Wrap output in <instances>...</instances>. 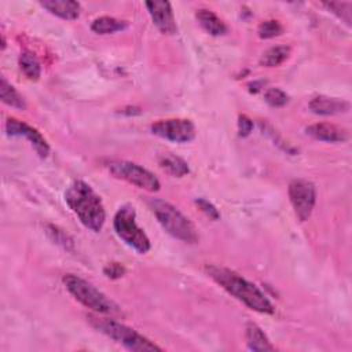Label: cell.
Returning a JSON list of instances; mask_svg holds the SVG:
<instances>
[{
  "label": "cell",
  "instance_id": "1",
  "mask_svg": "<svg viewBox=\"0 0 352 352\" xmlns=\"http://www.w3.org/2000/svg\"><path fill=\"white\" fill-rule=\"evenodd\" d=\"M205 271L217 285L243 302L248 308L268 315L275 312V308L268 297L254 283L249 282L234 270L220 265H206Z\"/></svg>",
  "mask_w": 352,
  "mask_h": 352
},
{
  "label": "cell",
  "instance_id": "2",
  "mask_svg": "<svg viewBox=\"0 0 352 352\" xmlns=\"http://www.w3.org/2000/svg\"><path fill=\"white\" fill-rule=\"evenodd\" d=\"M65 202L78 217L80 223L92 232L102 231L106 210L100 197L84 180H73L65 191Z\"/></svg>",
  "mask_w": 352,
  "mask_h": 352
},
{
  "label": "cell",
  "instance_id": "3",
  "mask_svg": "<svg viewBox=\"0 0 352 352\" xmlns=\"http://www.w3.org/2000/svg\"><path fill=\"white\" fill-rule=\"evenodd\" d=\"M87 320L96 331L114 340L116 342L121 344L129 351H135V352L162 351L161 346H158L157 344H154L140 333H138L135 329L124 323H120L114 319L99 316V314L95 312V314H88Z\"/></svg>",
  "mask_w": 352,
  "mask_h": 352
},
{
  "label": "cell",
  "instance_id": "4",
  "mask_svg": "<svg viewBox=\"0 0 352 352\" xmlns=\"http://www.w3.org/2000/svg\"><path fill=\"white\" fill-rule=\"evenodd\" d=\"M147 205L155 216L157 221L169 235L186 243L198 242L199 236L195 226L176 206L158 198L147 199Z\"/></svg>",
  "mask_w": 352,
  "mask_h": 352
},
{
  "label": "cell",
  "instance_id": "5",
  "mask_svg": "<svg viewBox=\"0 0 352 352\" xmlns=\"http://www.w3.org/2000/svg\"><path fill=\"white\" fill-rule=\"evenodd\" d=\"M63 285L67 289V292L84 307L92 309L96 314L100 315H111V314H120V307L109 298L103 292L96 289L92 283L88 280L74 275L67 274L63 276Z\"/></svg>",
  "mask_w": 352,
  "mask_h": 352
},
{
  "label": "cell",
  "instance_id": "6",
  "mask_svg": "<svg viewBox=\"0 0 352 352\" xmlns=\"http://www.w3.org/2000/svg\"><path fill=\"white\" fill-rule=\"evenodd\" d=\"M113 227L118 238L139 254H144L151 249V242L147 234L136 223V212L133 206H121L114 214Z\"/></svg>",
  "mask_w": 352,
  "mask_h": 352
},
{
  "label": "cell",
  "instance_id": "7",
  "mask_svg": "<svg viewBox=\"0 0 352 352\" xmlns=\"http://www.w3.org/2000/svg\"><path fill=\"white\" fill-rule=\"evenodd\" d=\"M106 166L116 179L124 180L148 192H157L161 187L158 177L139 164L124 160H116L107 162Z\"/></svg>",
  "mask_w": 352,
  "mask_h": 352
},
{
  "label": "cell",
  "instance_id": "8",
  "mask_svg": "<svg viewBox=\"0 0 352 352\" xmlns=\"http://www.w3.org/2000/svg\"><path fill=\"white\" fill-rule=\"evenodd\" d=\"M290 204L300 221H307L316 204V187L307 179H293L287 188Z\"/></svg>",
  "mask_w": 352,
  "mask_h": 352
},
{
  "label": "cell",
  "instance_id": "9",
  "mask_svg": "<svg viewBox=\"0 0 352 352\" xmlns=\"http://www.w3.org/2000/svg\"><path fill=\"white\" fill-rule=\"evenodd\" d=\"M151 132L161 139L175 143H188L197 135L194 122L187 118L160 120L151 125Z\"/></svg>",
  "mask_w": 352,
  "mask_h": 352
},
{
  "label": "cell",
  "instance_id": "10",
  "mask_svg": "<svg viewBox=\"0 0 352 352\" xmlns=\"http://www.w3.org/2000/svg\"><path fill=\"white\" fill-rule=\"evenodd\" d=\"M6 132L11 138H25L32 144V147L34 148V151L40 158L48 157L50 144L47 139L36 128L30 126L29 124L21 120H16L14 117H10L6 121Z\"/></svg>",
  "mask_w": 352,
  "mask_h": 352
},
{
  "label": "cell",
  "instance_id": "11",
  "mask_svg": "<svg viewBox=\"0 0 352 352\" xmlns=\"http://www.w3.org/2000/svg\"><path fill=\"white\" fill-rule=\"evenodd\" d=\"M153 23L164 34H176L177 25L173 15L172 4L169 1H146L144 3Z\"/></svg>",
  "mask_w": 352,
  "mask_h": 352
},
{
  "label": "cell",
  "instance_id": "12",
  "mask_svg": "<svg viewBox=\"0 0 352 352\" xmlns=\"http://www.w3.org/2000/svg\"><path fill=\"white\" fill-rule=\"evenodd\" d=\"M308 107L314 114H318V116H337V114L346 113L351 104L349 102L340 98L319 95L309 100Z\"/></svg>",
  "mask_w": 352,
  "mask_h": 352
},
{
  "label": "cell",
  "instance_id": "13",
  "mask_svg": "<svg viewBox=\"0 0 352 352\" xmlns=\"http://www.w3.org/2000/svg\"><path fill=\"white\" fill-rule=\"evenodd\" d=\"M305 133L316 140L327 142V143H338V142H345L348 139L346 129L330 122H316V124L308 125L305 128Z\"/></svg>",
  "mask_w": 352,
  "mask_h": 352
},
{
  "label": "cell",
  "instance_id": "14",
  "mask_svg": "<svg viewBox=\"0 0 352 352\" xmlns=\"http://www.w3.org/2000/svg\"><path fill=\"white\" fill-rule=\"evenodd\" d=\"M40 6L50 14L66 21L77 19L81 11L80 3L73 0H44L40 1Z\"/></svg>",
  "mask_w": 352,
  "mask_h": 352
},
{
  "label": "cell",
  "instance_id": "15",
  "mask_svg": "<svg viewBox=\"0 0 352 352\" xmlns=\"http://www.w3.org/2000/svg\"><path fill=\"white\" fill-rule=\"evenodd\" d=\"M245 338H246V345L250 351H274L275 346L271 344L263 329L253 323L249 322L245 327Z\"/></svg>",
  "mask_w": 352,
  "mask_h": 352
},
{
  "label": "cell",
  "instance_id": "16",
  "mask_svg": "<svg viewBox=\"0 0 352 352\" xmlns=\"http://www.w3.org/2000/svg\"><path fill=\"white\" fill-rule=\"evenodd\" d=\"M199 25L205 32H208L210 36H224L228 32L227 25L223 22L221 18H219L213 11L206 8L197 10L195 14Z\"/></svg>",
  "mask_w": 352,
  "mask_h": 352
},
{
  "label": "cell",
  "instance_id": "17",
  "mask_svg": "<svg viewBox=\"0 0 352 352\" xmlns=\"http://www.w3.org/2000/svg\"><path fill=\"white\" fill-rule=\"evenodd\" d=\"M158 165L161 166V169H164L166 173L175 176V177H183L190 173L188 164L183 158L169 154V153L162 154L158 158Z\"/></svg>",
  "mask_w": 352,
  "mask_h": 352
},
{
  "label": "cell",
  "instance_id": "18",
  "mask_svg": "<svg viewBox=\"0 0 352 352\" xmlns=\"http://www.w3.org/2000/svg\"><path fill=\"white\" fill-rule=\"evenodd\" d=\"M126 28H128L126 21H121V19H117L114 16H107V15L94 19L91 23V30L98 34H111L116 32L125 30Z\"/></svg>",
  "mask_w": 352,
  "mask_h": 352
},
{
  "label": "cell",
  "instance_id": "19",
  "mask_svg": "<svg viewBox=\"0 0 352 352\" xmlns=\"http://www.w3.org/2000/svg\"><path fill=\"white\" fill-rule=\"evenodd\" d=\"M0 98L3 103L14 109H19V110L26 109V102L22 98V95L4 77H1L0 80Z\"/></svg>",
  "mask_w": 352,
  "mask_h": 352
},
{
  "label": "cell",
  "instance_id": "20",
  "mask_svg": "<svg viewBox=\"0 0 352 352\" xmlns=\"http://www.w3.org/2000/svg\"><path fill=\"white\" fill-rule=\"evenodd\" d=\"M290 55V48L286 45H276L268 48L260 58V65L265 67H275L282 65Z\"/></svg>",
  "mask_w": 352,
  "mask_h": 352
},
{
  "label": "cell",
  "instance_id": "21",
  "mask_svg": "<svg viewBox=\"0 0 352 352\" xmlns=\"http://www.w3.org/2000/svg\"><path fill=\"white\" fill-rule=\"evenodd\" d=\"M19 67L23 74L32 81H37L41 76V65L36 55L29 51H25L19 55Z\"/></svg>",
  "mask_w": 352,
  "mask_h": 352
},
{
  "label": "cell",
  "instance_id": "22",
  "mask_svg": "<svg viewBox=\"0 0 352 352\" xmlns=\"http://www.w3.org/2000/svg\"><path fill=\"white\" fill-rule=\"evenodd\" d=\"M45 234L54 243L59 245L60 248H63L66 250H73L74 249L73 238L69 234H66L63 230H60L59 227H56L54 224H47L45 226Z\"/></svg>",
  "mask_w": 352,
  "mask_h": 352
},
{
  "label": "cell",
  "instance_id": "23",
  "mask_svg": "<svg viewBox=\"0 0 352 352\" xmlns=\"http://www.w3.org/2000/svg\"><path fill=\"white\" fill-rule=\"evenodd\" d=\"M323 6L337 15L341 21H344L346 25H351V11H352V3L349 1H327L323 3Z\"/></svg>",
  "mask_w": 352,
  "mask_h": 352
},
{
  "label": "cell",
  "instance_id": "24",
  "mask_svg": "<svg viewBox=\"0 0 352 352\" xmlns=\"http://www.w3.org/2000/svg\"><path fill=\"white\" fill-rule=\"evenodd\" d=\"M257 33H258L260 38H264V40L274 38V37H278L283 33V26L280 25L279 21L268 19V21H264L258 25Z\"/></svg>",
  "mask_w": 352,
  "mask_h": 352
},
{
  "label": "cell",
  "instance_id": "25",
  "mask_svg": "<svg viewBox=\"0 0 352 352\" xmlns=\"http://www.w3.org/2000/svg\"><path fill=\"white\" fill-rule=\"evenodd\" d=\"M264 100L271 107H283L289 102V95L280 88H268L264 94Z\"/></svg>",
  "mask_w": 352,
  "mask_h": 352
},
{
  "label": "cell",
  "instance_id": "26",
  "mask_svg": "<svg viewBox=\"0 0 352 352\" xmlns=\"http://www.w3.org/2000/svg\"><path fill=\"white\" fill-rule=\"evenodd\" d=\"M195 205L199 208L201 212H204L209 219L212 220H219L220 219V212L219 209L208 199L205 198H197L195 199Z\"/></svg>",
  "mask_w": 352,
  "mask_h": 352
},
{
  "label": "cell",
  "instance_id": "27",
  "mask_svg": "<svg viewBox=\"0 0 352 352\" xmlns=\"http://www.w3.org/2000/svg\"><path fill=\"white\" fill-rule=\"evenodd\" d=\"M103 274L110 279H118L125 274V267L120 263L111 261L103 268Z\"/></svg>",
  "mask_w": 352,
  "mask_h": 352
},
{
  "label": "cell",
  "instance_id": "28",
  "mask_svg": "<svg viewBox=\"0 0 352 352\" xmlns=\"http://www.w3.org/2000/svg\"><path fill=\"white\" fill-rule=\"evenodd\" d=\"M253 131V121L245 116V114H239L238 117V133L241 138H246L250 135V132Z\"/></svg>",
  "mask_w": 352,
  "mask_h": 352
}]
</instances>
